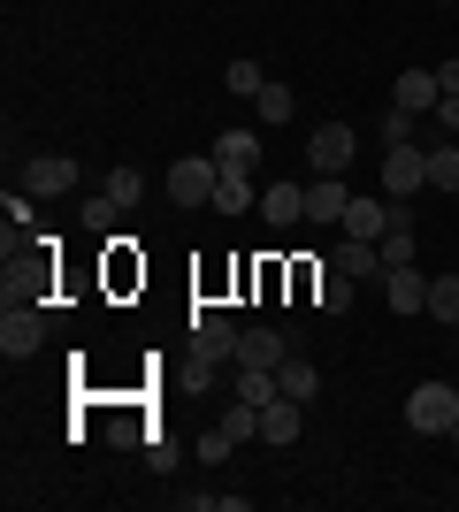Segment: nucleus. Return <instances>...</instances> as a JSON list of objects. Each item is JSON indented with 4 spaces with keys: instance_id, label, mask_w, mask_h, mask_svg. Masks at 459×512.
Wrapping results in <instances>:
<instances>
[{
    "instance_id": "obj_1",
    "label": "nucleus",
    "mask_w": 459,
    "mask_h": 512,
    "mask_svg": "<svg viewBox=\"0 0 459 512\" xmlns=\"http://www.w3.org/2000/svg\"><path fill=\"white\" fill-rule=\"evenodd\" d=\"M452 421H459V383H414L406 428H414V436H452Z\"/></svg>"
},
{
    "instance_id": "obj_2",
    "label": "nucleus",
    "mask_w": 459,
    "mask_h": 512,
    "mask_svg": "<svg viewBox=\"0 0 459 512\" xmlns=\"http://www.w3.org/2000/svg\"><path fill=\"white\" fill-rule=\"evenodd\" d=\"M215 184H222L215 153H184V161L169 169V199H176V207H207V199H215Z\"/></svg>"
},
{
    "instance_id": "obj_3",
    "label": "nucleus",
    "mask_w": 459,
    "mask_h": 512,
    "mask_svg": "<svg viewBox=\"0 0 459 512\" xmlns=\"http://www.w3.org/2000/svg\"><path fill=\"white\" fill-rule=\"evenodd\" d=\"M39 344H46V314L31 299H16L8 314H0V352H8V360H31Z\"/></svg>"
},
{
    "instance_id": "obj_4",
    "label": "nucleus",
    "mask_w": 459,
    "mask_h": 512,
    "mask_svg": "<svg viewBox=\"0 0 459 512\" xmlns=\"http://www.w3.org/2000/svg\"><path fill=\"white\" fill-rule=\"evenodd\" d=\"M352 153H360V138H352V123H322L314 138H306V161H314V176H345Z\"/></svg>"
},
{
    "instance_id": "obj_5",
    "label": "nucleus",
    "mask_w": 459,
    "mask_h": 512,
    "mask_svg": "<svg viewBox=\"0 0 459 512\" xmlns=\"http://www.w3.org/2000/svg\"><path fill=\"white\" fill-rule=\"evenodd\" d=\"M421 184H429V153H421V146H383V192L414 199Z\"/></svg>"
},
{
    "instance_id": "obj_6",
    "label": "nucleus",
    "mask_w": 459,
    "mask_h": 512,
    "mask_svg": "<svg viewBox=\"0 0 459 512\" xmlns=\"http://www.w3.org/2000/svg\"><path fill=\"white\" fill-rule=\"evenodd\" d=\"M192 352H199V367H215V360H238V329L215 314V306H199L192 314Z\"/></svg>"
},
{
    "instance_id": "obj_7",
    "label": "nucleus",
    "mask_w": 459,
    "mask_h": 512,
    "mask_svg": "<svg viewBox=\"0 0 459 512\" xmlns=\"http://www.w3.org/2000/svg\"><path fill=\"white\" fill-rule=\"evenodd\" d=\"M23 192H31V199H62V192H77V161H69V153H39V161L23 169Z\"/></svg>"
},
{
    "instance_id": "obj_8",
    "label": "nucleus",
    "mask_w": 459,
    "mask_h": 512,
    "mask_svg": "<svg viewBox=\"0 0 459 512\" xmlns=\"http://www.w3.org/2000/svg\"><path fill=\"white\" fill-rule=\"evenodd\" d=\"M383 306H391V314H429V276H421L414 260H406V268H383Z\"/></svg>"
},
{
    "instance_id": "obj_9",
    "label": "nucleus",
    "mask_w": 459,
    "mask_h": 512,
    "mask_svg": "<svg viewBox=\"0 0 459 512\" xmlns=\"http://www.w3.org/2000/svg\"><path fill=\"white\" fill-rule=\"evenodd\" d=\"M215 169L222 176H261V138H253V130H222L215 138Z\"/></svg>"
},
{
    "instance_id": "obj_10",
    "label": "nucleus",
    "mask_w": 459,
    "mask_h": 512,
    "mask_svg": "<svg viewBox=\"0 0 459 512\" xmlns=\"http://www.w3.org/2000/svg\"><path fill=\"white\" fill-rule=\"evenodd\" d=\"M444 85H437V69H398V107L406 115H437Z\"/></svg>"
},
{
    "instance_id": "obj_11",
    "label": "nucleus",
    "mask_w": 459,
    "mask_h": 512,
    "mask_svg": "<svg viewBox=\"0 0 459 512\" xmlns=\"http://www.w3.org/2000/svg\"><path fill=\"white\" fill-rule=\"evenodd\" d=\"M329 268H337V276H352V283H383V253H375L368 237H345V245H337V253H329Z\"/></svg>"
},
{
    "instance_id": "obj_12",
    "label": "nucleus",
    "mask_w": 459,
    "mask_h": 512,
    "mask_svg": "<svg viewBox=\"0 0 459 512\" xmlns=\"http://www.w3.org/2000/svg\"><path fill=\"white\" fill-rule=\"evenodd\" d=\"M261 222H276V230L306 222V184H261Z\"/></svg>"
},
{
    "instance_id": "obj_13",
    "label": "nucleus",
    "mask_w": 459,
    "mask_h": 512,
    "mask_svg": "<svg viewBox=\"0 0 459 512\" xmlns=\"http://www.w3.org/2000/svg\"><path fill=\"white\" fill-rule=\"evenodd\" d=\"M291 344L276 337V329H238V367H284Z\"/></svg>"
},
{
    "instance_id": "obj_14",
    "label": "nucleus",
    "mask_w": 459,
    "mask_h": 512,
    "mask_svg": "<svg viewBox=\"0 0 459 512\" xmlns=\"http://www.w3.org/2000/svg\"><path fill=\"white\" fill-rule=\"evenodd\" d=\"M299 428H306V406H299V398L261 406V444H299Z\"/></svg>"
},
{
    "instance_id": "obj_15",
    "label": "nucleus",
    "mask_w": 459,
    "mask_h": 512,
    "mask_svg": "<svg viewBox=\"0 0 459 512\" xmlns=\"http://www.w3.org/2000/svg\"><path fill=\"white\" fill-rule=\"evenodd\" d=\"M383 230H391V207H383V199H360V192H352V199H345V237H368V245H375Z\"/></svg>"
},
{
    "instance_id": "obj_16",
    "label": "nucleus",
    "mask_w": 459,
    "mask_h": 512,
    "mask_svg": "<svg viewBox=\"0 0 459 512\" xmlns=\"http://www.w3.org/2000/svg\"><path fill=\"white\" fill-rule=\"evenodd\" d=\"M345 184L337 176H322V184H306V222H345Z\"/></svg>"
},
{
    "instance_id": "obj_17",
    "label": "nucleus",
    "mask_w": 459,
    "mask_h": 512,
    "mask_svg": "<svg viewBox=\"0 0 459 512\" xmlns=\"http://www.w3.org/2000/svg\"><path fill=\"white\" fill-rule=\"evenodd\" d=\"M276 383H284V398L314 406V398H322V367H306V360H284V367H276Z\"/></svg>"
},
{
    "instance_id": "obj_18",
    "label": "nucleus",
    "mask_w": 459,
    "mask_h": 512,
    "mask_svg": "<svg viewBox=\"0 0 459 512\" xmlns=\"http://www.w3.org/2000/svg\"><path fill=\"white\" fill-rule=\"evenodd\" d=\"M238 398H245V406H276V398H284L276 367H238Z\"/></svg>"
},
{
    "instance_id": "obj_19",
    "label": "nucleus",
    "mask_w": 459,
    "mask_h": 512,
    "mask_svg": "<svg viewBox=\"0 0 459 512\" xmlns=\"http://www.w3.org/2000/svg\"><path fill=\"white\" fill-rule=\"evenodd\" d=\"M253 184H261V176H222L207 207H215V214H245V207H253V199H261V192H253Z\"/></svg>"
},
{
    "instance_id": "obj_20",
    "label": "nucleus",
    "mask_w": 459,
    "mask_h": 512,
    "mask_svg": "<svg viewBox=\"0 0 459 512\" xmlns=\"http://www.w3.org/2000/svg\"><path fill=\"white\" fill-rule=\"evenodd\" d=\"M314 306H322V314H352V276L322 268V276H314Z\"/></svg>"
},
{
    "instance_id": "obj_21",
    "label": "nucleus",
    "mask_w": 459,
    "mask_h": 512,
    "mask_svg": "<svg viewBox=\"0 0 459 512\" xmlns=\"http://www.w3.org/2000/svg\"><path fill=\"white\" fill-rule=\"evenodd\" d=\"M429 184H437V192H459V138L429 146Z\"/></svg>"
},
{
    "instance_id": "obj_22",
    "label": "nucleus",
    "mask_w": 459,
    "mask_h": 512,
    "mask_svg": "<svg viewBox=\"0 0 459 512\" xmlns=\"http://www.w3.org/2000/svg\"><path fill=\"white\" fill-rule=\"evenodd\" d=\"M429 314L444 329H459V276H429Z\"/></svg>"
},
{
    "instance_id": "obj_23",
    "label": "nucleus",
    "mask_w": 459,
    "mask_h": 512,
    "mask_svg": "<svg viewBox=\"0 0 459 512\" xmlns=\"http://www.w3.org/2000/svg\"><path fill=\"white\" fill-rule=\"evenodd\" d=\"M222 428H230L238 444H261V406H245V398H238V406L222 413Z\"/></svg>"
},
{
    "instance_id": "obj_24",
    "label": "nucleus",
    "mask_w": 459,
    "mask_h": 512,
    "mask_svg": "<svg viewBox=\"0 0 459 512\" xmlns=\"http://www.w3.org/2000/svg\"><path fill=\"white\" fill-rule=\"evenodd\" d=\"M253 100H261V123H291V107H299V100H291V85H261Z\"/></svg>"
},
{
    "instance_id": "obj_25",
    "label": "nucleus",
    "mask_w": 459,
    "mask_h": 512,
    "mask_svg": "<svg viewBox=\"0 0 459 512\" xmlns=\"http://www.w3.org/2000/svg\"><path fill=\"white\" fill-rule=\"evenodd\" d=\"M77 222H85V230H115V222H123V207L100 192V199H85V207H77Z\"/></svg>"
},
{
    "instance_id": "obj_26",
    "label": "nucleus",
    "mask_w": 459,
    "mask_h": 512,
    "mask_svg": "<svg viewBox=\"0 0 459 512\" xmlns=\"http://www.w3.org/2000/svg\"><path fill=\"white\" fill-rule=\"evenodd\" d=\"M108 199H115V207H123V214H131L138 199H146V184H138V169H115V176H108Z\"/></svg>"
},
{
    "instance_id": "obj_27",
    "label": "nucleus",
    "mask_w": 459,
    "mask_h": 512,
    "mask_svg": "<svg viewBox=\"0 0 459 512\" xmlns=\"http://www.w3.org/2000/svg\"><path fill=\"white\" fill-rule=\"evenodd\" d=\"M230 444H238V436H230V428H199V467H215V459H230Z\"/></svg>"
},
{
    "instance_id": "obj_28",
    "label": "nucleus",
    "mask_w": 459,
    "mask_h": 512,
    "mask_svg": "<svg viewBox=\"0 0 459 512\" xmlns=\"http://www.w3.org/2000/svg\"><path fill=\"white\" fill-rule=\"evenodd\" d=\"M222 85H230V92H245V100H253V92H261L268 77H261V62H230V69H222Z\"/></svg>"
},
{
    "instance_id": "obj_29",
    "label": "nucleus",
    "mask_w": 459,
    "mask_h": 512,
    "mask_svg": "<svg viewBox=\"0 0 459 512\" xmlns=\"http://www.w3.org/2000/svg\"><path fill=\"white\" fill-rule=\"evenodd\" d=\"M437 123H444V138H459V92H444V100H437Z\"/></svg>"
},
{
    "instance_id": "obj_30",
    "label": "nucleus",
    "mask_w": 459,
    "mask_h": 512,
    "mask_svg": "<svg viewBox=\"0 0 459 512\" xmlns=\"http://www.w3.org/2000/svg\"><path fill=\"white\" fill-rule=\"evenodd\" d=\"M437 85H444V92H459V62H444V69H437Z\"/></svg>"
},
{
    "instance_id": "obj_31",
    "label": "nucleus",
    "mask_w": 459,
    "mask_h": 512,
    "mask_svg": "<svg viewBox=\"0 0 459 512\" xmlns=\"http://www.w3.org/2000/svg\"><path fill=\"white\" fill-rule=\"evenodd\" d=\"M452 444H459V421H452Z\"/></svg>"
},
{
    "instance_id": "obj_32",
    "label": "nucleus",
    "mask_w": 459,
    "mask_h": 512,
    "mask_svg": "<svg viewBox=\"0 0 459 512\" xmlns=\"http://www.w3.org/2000/svg\"><path fill=\"white\" fill-rule=\"evenodd\" d=\"M452 383H459V375H452Z\"/></svg>"
}]
</instances>
